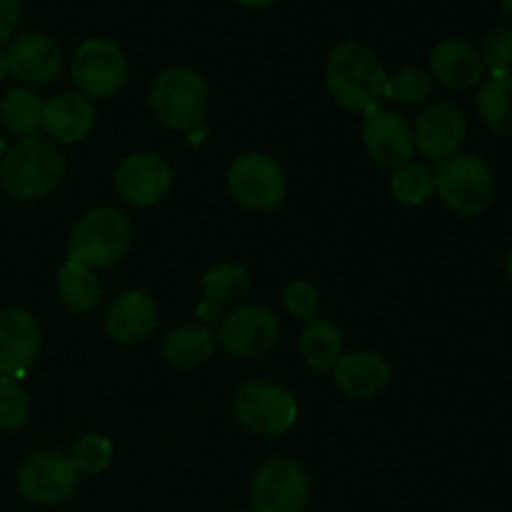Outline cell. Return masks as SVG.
<instances>
[{
	"instance_id": "e575fe53",
	"label": "cell",
	"mask_w": 512,
	"mask_h": 512,
	"mask_svg": "<svg viewBox=\"0 0 512 512\" xmlns=\"http://www.w3.org/2000/svg\"><path fill=\"white\" fill-rule=\"evenodd\" d=\"M238 3L243 5V8H250V10H265V8H270L275 0H238Z\"/></svg>"
},
{
	"instance_id": "52a82bcc",
	"label": "cell",
	"mask_w": 512,
	"mask_h": 512,
	"mask_svg": "<svg viewBox=\"0 0 512 512\" xmlns=\"http://www.w3.org/2000/svg\"><path fill=\"white\" fill-rule=\"evenodd\" d=\"M128 78V60L118 43L108 38H90L75 50L73 80L85 98H110Z\"/></svg>"
},
{
	"instance_id": "d6986e66",
	"label": "cell",
	"mask_w": 512,
	"mask_h": 512,
	"mask_svg": "<svg viewBox=\"0 0 512 512\" xmlns=\"http://www.w3.org/2000/svg\"><path fill=\"white\" fill-rule=\"evenodd\" d=\"M335 385L348 398L368 400L383 393L390 383V365L380 355L358 350V353L340 355L335 363Z\"/></svg>"
},
{
	"instance_id": "cb8c5ba5",
	"label": "cell",
	"mask_w": 512,
	"mask_h": 512,
	"mask_svg": "<svg viewBox=\"0 0 512 512\" xmlns=\"http://www.w3.org/2000/svg\"><path fill=\"white\" fill-rule=\"evenodd\" d=\"M58 295L75 313H90L100 303V283L93 270L68 260L58 273Z\"/></svg>"
},
{
	"instance_id": "83f0119b",
	"label": "cell",
	"mask_w": 512,
	"mask_h": 512,
	"mask_svg": "<svg viewBox=\"0 0 512 512\" xmlns=\"http://www.w3.org/2000/svg\"><path fill=\"white\" fill-rule=\"evenodd\" d=\"M433 93V80L420 68H403L388 78L385 85V98H393L403 105H420Z\"/></svg>"
},
{
	"instance_id": "5b68a950",
	"label": "cell",
	"mask_w": 512,
	"mask_h": 512,
	"mask_svg": "<svg viewBox=\"0 0 512 512\" xmlns=\"http://www.w3.org/2000/svg\"><path fill=\"white\" fill-rule=\"evenodd\" d=\"M153 115L173 130H193L208 113V85L195 70L168 68L150 90Z\"/></svg>"
},
{
	"instance_id": "7a4b0ae2",
	"label": "cell",
	"mask_w": 512,
	"mask_h": 512,
	"mask_svg": "<svg viewBox=\"0 0 512 512\" xmlns=\"http://www.w3.org/2000/svg\"><path fill=\"white\" fill-rule=\"evenodd\" d=\"M65 175V155L50 138L18 140L0 160V188L15 200L48 198Z\"/></svg>"
},
{
	"instance_id": "d4e9b609",
	"label": "cell",
	"mask_w": 512,
	"mask_h": 512,
	"mask_svg": "<svg viewBox=\"0 0 512 512\" xmlns=\"http://www.w3.org/2000/svg\"><path fill=\"white\" fill-rule=\"evenodd\" d=\"M0 123L8 133L20 138L38 135V128L43 125V103L30 90H10L0 103Z\"/></svg>"
},
{
	"instance_id": "7c38bea8",
	"label": "cell",
	"mask_w": 512,
	"mask_h": 512,
	"mask_svg": "<svg viewBox=\"0 0 512 512\" xmlns=\"http://www.w3.org/2000/svg\"><path fill=\"white\" fill-rule=\"evenodd\" d=\"M363 143L370 158L385 168H403L415 153V135L408 120L385 108H370L365 113Z\"/></svg>"
},
{
	"instance_id": "d6a6232c",
	"label": "cell",
	"mask_w": 512,
	"mask_h": 512,
	"mask_svg": "<svg viewBox=\"0 0 512 512\" xmlns=\"http://www.w3.org/2000/svg\"><path fill=\"white\" fill-rule=\"evenodd\" d=\"M20 23V0H0V43L13 38Z\"/></svg>"
},
{
	"instance_id": "836d02e7",
	"label": "cell",
	"mask_w": 512,
	"mask_h": 512,
	"mask_svg": "<svg viewBox=\"0 0 512 512\" xmlns=\"http://www.w3.org/2000/svg\"><path fill=\"white\" fill-rule=\"evenodd\" d=\"M195 315H198L200 323H213V320L225 318L223 315V305L213 303V300H203V303L195 308Z\"/></svg>"
},
{
	"instance_id": "8992f818",
	"label": "cell",
	"mask_w": 512,
	"mask_h": 512,
	"mask_svg": "<svg viewBox=\"0 0 512 512\" xmlns=\"http://www.w3.org/2000/svg\"><path fill=\"white\" fill-rule=\"evenodd\" d=\"M235 418L258 435H283L298 420V403L293 393L278 383L253 380L235 393Z\"/></svg>"
},
{
	"instance_id": "e0dca14e",
	"label": "cell",
	"mask_w": 512,
	"mask_h": 512,
	"mask_svg": "<svg viewBox=\"0 0 512 512\" xmlns=\"http://www.w3.org/2000/svg\"><path fill=\"white\" fill-rule=\"evenodd\" d=\"M158 325L155 300L143 290H128L110 303L105 313V330L120 345H138L153 335Z\"/></svg>"
},
{
	"instance_id": "44dd1931",
	"label": "cell",
	"mask_w": 512,
	"mask_h": 512,
	"mask_svg": "<svg viewBox=\"0 0 512 512\" xmlns=\"http://www.w3.org/2000/svg\"><path fill=\"white\" fill-rule=\"evenodd\" d=\"M215 335L205 325H185L173 330L163 343V355L175 368H195L213 355Z\"/></svg>"
},
{
	"instance_id": "ffe728a7",
	"label": "cell",
	"mask_w": 512,
	"mask_h": 512,
	"mask_svg": "<svg viewBox=\"0 0 512 512\" xmlns=\"http://www.w3.org/2000/svg\"><path fill=\"white\" fill-rule=\"evenodd\" d=\"M95 125V108L85 95L63 93L43 105V128L53 143H78Z\"/></svg>"
},
{
	"instance_id": "4316f807",
	"label": "cell",
	"mask_w": 512,
	"mask_h": 512,
	"mask_svg": "<svg viewBox=\"0 0 512 512\" xmlns=\"http://www.w3.org/2000/svg\"><path fill=\"white\" fill-rule=\"evenodd\" d=\"M390 190L403 205H423L435 193V173L428 165L408 163L403 168H395Z\"/></svg>"
},
{
	"instance_id": "ac0fdd59",
	"label": "cell",
	"mask_w": 512,
	"mask_h": 512,
	"mask_svg": "<svg viewBox=\"0 0 512 512\" xmlns=\"http://www.w3.org/2000/svg\"><path fill=\"white\" fill-rule=\"evenodd\" d=\"M430 70L440 85L450 90H468L483 80L485 65L468 40H443L430 53Z\"/></svg>"
},
{
	"instance_id": "ba28073f",
	"label": "cell",
	"mask_w": 512,
	"mask_h": 512,
	"mask_svg": "<svg viewBox=\"0 0 512 512\" xmlns=\"http://www.w3.org/2000/svg\"><path fill=\"white\" fill-rule=\"evenodd\" d=\"M310 498V480L293 458H270L260 465L250 488L253 512H303Z\"/></svg>"
},
{
	"instance_id": "5bb4252c",
	"label": "cell",
	"mask_w": 512,
	"mask_h": 512,
	"mask_svg": "<svg viewBox=\"0 0 512 512\" xmlns=\"http://www.w3.org/2000/svg\"><path fill=\"white\" fill-rule=\"evenodd\" d=\"M38 320L18 308L0 310V375L20 378L40 353Z\"/></svg>"
},
{
	"instance_id": "9a60e30c",
	"label": "cell",
	"mask_w": 512,
	"mask_h": 512,
	"mask_svg": "<svg viewBox=\"0 0 512 512\" xmlns=\"http://www.w3.org/2000/svg\"><path fill=\"white\" fill-rule=\"evenodd\" d=\"M10 73L28 85H48L63 70V50L43 33H25L8 50Z\"/></svg>"
},
{
	"instance_id": "6da1fadb",
	"label": "cell",
	"mask_w": 512,
	"mask_h": 512,
	"mask_svg": "<svg viewBox=\"0 0 512 512\" xmlns=\"http://www.w3.org/2000/svg\"><path fill=\"white\" fill-rule=\"evenodd\" d=\"M325 78L335 103L353 113L378 108L388 85V73L375 50L358 40H345L330 53Z\"/></svg>"
},
{
	"instance_id": "74e56055",
	"label": "cell",
	"mask_w": 512,
	"mask_h": 512,
	"mask_svg": "<svg viewBox=\"0 0 512 512\" xmlns=\"http://www.w3.org/2000/svg\"><path fill=\"white\" fill-rule=\"evenodd\" d=\"M505 270H508V280H510V285H512V250H510V255H508V265H505Z\"/></svg>"
},
{
	"instance_id": "603a6c76",
	"label": "cell",
	"mask_w": 512,
	"mask_h": 512,
	"mask_svg": "<svg viewBox=\"0 0 512 512\" xmlns=\"http://www.w3.org/2000/svg\"><path fill=\"white\" fill-rule=\"evenodd\" d=\"M340 348H343V338L330 320H310L308 328L303 330V338H300L305 363L318 373L335 368V363L340 360Z\"/></svg>"
},
{
	"instance_id": "f1b7e54d",
	"label": "cell",
	"mask_w": 512,
	"mask_h": 512,
	"mask_svg": "<svg viewBox=\"0 0 512 512\" xmlns=\"http://www.w3.org/2000/svg\"><path fill=\"white\" fill-rule=\"evenodd\" d=\"M75 470L85 475H98L113 463V445L103 435H85L70 450Z\"/></svg>"
},
{
	"instance_id": "4fadbf2b",
	"label": "cell",
	"mask_w": 512,
	"mask_h": 512,
	"mask_svg": "<svg viewBox=\"0 0 512 512\" xmlns=\"http://www.w3.org/2000/svg\"><path fill=\"white\" fill-rule=\"evenodd\" d=\"M170 165L153 153H135L120 163L115 173V190L135 208L155 205L170 190Z\"/></svg>"
},
{
	"instance_id": "d590c367",
	"label": "cell",
	"mask_w": 512,
	"mask_h": 512,
	"mask_svg": "<svg viewBox=\"0 0 512 512\" xmlns=\"http://www.w3.org/2000/svg\"><path fill=\"white\" fill-rule=\"evenodd\" d=\"M10 73V63H8V50L0 48V83L5 80V75Z\"/></svg>"
},
{
	"instance_id": "2e32d148",
	"label": "cell",
	"mask_w": 512,
	"mask_h": 512,
	"mask_svg": "<svg viewBox=\"0 0 512 512\" xmlns=\"http://www.w3.org/2000/svg\"><path fill=\"white\" fill-rule=\"evenodd\" d=\"M415 145L433 160L458 153L465 140V118L453 103H435L415 123Z\"/></svg>"
},
{
	"instance_id": "3957f363",
	"label": "cell",
	"mask_w": 512,
	"mask_h": 512,
	"mask_svg": "<svg viewBox=\"0 0 512 512\" xmlns=\"http://www.w3.org/2000/svg\"><path fill=\"white\" fill-rule=\"evenodd\" d=\"M435 190L453 213L475 218L493 205L498 183L493 168L483 158L473 153H455L440 160L435 168Z\"/></svg>"
},
{
	"instance_id": "8d00e7d4",
	"label": "cell",
	"mask_w": 512,
	"mask_h": 512,
	"mask_svg": "<svg viewBox=\"0 0 512 512\" xmlns=\"http://www.w3.org/2000/svg\"><path fill=\"white\" fill-rule=\"evenodd\" d=\"M500 10H503V18L508 20V23H512V0H503Z\"/></svg>"
},
{
	"instance_id": "f546056e",
	"label": "cell",
	"mask_w": 512,
	"mask_h": 512,
	"mask_svg": "<svg viewBox=\"0 0 512 512\" xmlns=\"http://www.w3.org/2000/svg\"><path fill=\"white\" fill-rule=\"evenodd\" d=\"M480 58L488 65L493 78L510 75L512 68V30L510 28H490L480 40Z\"/></svg>"
},
{
	"instance_id": "277c9868",
	"label": "cell",
	"mask_w": 512,
	"mask_h": 512,
	"mask_svg": "<svg viewBox=\"0 0 512 512\" xmlns=\"http://www.w3.org/2000/svg\"><path fill=\"white\" fill-rule=\"evenodd\" d=\"M133 240V225L120 210L93 208L75 223L68 243V260L90 270L110 268L125 258Z\"/></svg>"
},
{
	"instance_id": "484cf974",
	"label": "cell",
	"mask_w": 512,
	"mask_h": 512,
	"mask_svg": "<svg viewBox=\"0 0 512 512\" xmlns=\"http://www.w3.org/2000/svg\"><path fill=\"white\" fill-rule=\"evenodd\" d=\"M250 285L253 283H250L248 270L235 263H223L203 275L205 300H213V303L220 305L243 300L250 293Z\"/></svg>"
},
{
	"instance_id": "9c48e42d",
	"label": "cell",
	"mask_w": 512,
	"mask_h": 512,
	"mask_svg": "<svg viewBox=\"0 0 512 512\" xmlns=\"http://www.w3.org/2000/svg\"><path fill=\"white\" fill-rule=\"evenodd\" d=\"M228 185L233 198L243 208L258 210V213L278 208L288 190L283 168L265 153H248L235 160Z\"/></svg>"
},
{
	"instance_id": "8fae6325",
	"label": "cell",
	"mask_w": 512,
	"mask_h": 512,
	"mask_svg": "<svg viewBox=\"0 0 512 512\" xmlns=\"http://www.w3.org/2000/svg\"><path fill=\"white\" fill-rule=\"evenodd\" d=\"M280 338V323L273 310L263 305H245L225 315L218 340L230 355L240 360L260 358L270 353Z\"/></svg>"
},
{
	"instance_id": "7402d4cb",
	"label": "cell",
	"mask_w": 512,
	"mask_h": 512,
	"mask_svg": "<svg viewBox=\"0 0 512 512\" xmlns=\"http://www.w3.org/2000/svg\"><path fill=\"white\" fill-rule=\"evenodd\" d=\"M478 113L493 133L512 138V75L490 78L480 88Z\"/></svg>"
},
{
	"instance_id": "1f68e13d",
	"label": "cell",
	"mask_w": 512,
	"mask_h": 512,
	"mask_svg": "<svg viewBox=\"0 0 512 512\" xmlns=\"http://www.w3.org/2000/svg\"><path fill=\"white\" fill-rule=\"evenodd\" d=\"M285 308L300 320H315L320 308V298H318V290L313 288L310 283L305 280H295L285 288Z\"/></svg>"
},
{
	"instance_id": "4dcf8cb0",
	"label": "cell",
	"mask_w": 512,
	"mask_h": 512,
	"mask_svg": "<svg viewBox=\"0 0 512 512\" xmlns=\"http://www.w3.org/2000/svg\"><path fill=\"white\" fill-rule=\"evenodd\" d=\"M28 395L15 378H0V430H18L28 420Z\"/></svg>"
},
{
	"instance_id": "30bf717a",
	"label": "cell",
	"mask_w": 512,
	"mask_h": 512,
	"mask_svg": "<svg viewBox=\"0 0 512 512\" xmlns=\"http://www.w3.org/2000/svg\"><path fill=\"white\" fill-rule=\"evenodd\" d=\"M78 470L70 455L60 450H43L23 460L18 470V488L30 503L58 505L75 493Z\"/></svg>"
}]
</instances>
